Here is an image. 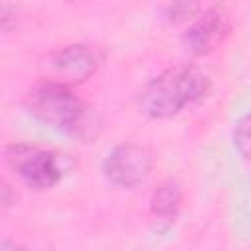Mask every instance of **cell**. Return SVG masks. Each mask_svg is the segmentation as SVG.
Instances as JSON below:
<instances>
[{
	"label": "cell",
	"instance_id": "8",
	"mask_svg": "<svg viewBox=\"0 0 251 251\" xmlns=\"http://www.w3.org/2000/svg\"><path fill=\"white\" fill-rule=\"evenodd\" d=\"M233 143L241 157L251 161V114L243 116L233 129Z\"/></svg>",
	"mask_w": 251,
	"mask_h": 251
},
{
	"label": "cell",
	"instance_id": "7",
	"mask_svg": "<svg viewBox=\"0 0 251 251\" xmlns=\"http://www.w3.org/2000/svg\"><path fill=\"white\" fill-rule=\"evenodd\" d=\"M180 198H182V192H180V184L173 178H167L159 184V188L153 192V198H151V212L155 218L159 220H165V222H171L178 208H180Z\"/></svg>",
	"mask_w": 251,
	"mask_h": 251
},
{
	"label": "cell",
	"instance_id": "2",
	"mask_svg": "<svg viewBox=\"0 0 251 251\" xmlns=\"http://www.w3.org/2000/svg\"><path fill=\"white\" fill-rule=\"evenodd\" d=\"M25 108L39 122L63 127L76 135L88 127V114L84 104L71 92L67 84L55 80H39L25 94Z\"/></svg>",
	"mask_w": 251,
	"mask_h": 251
},
{
	"label": "cell",
	"instance_id": "1",
	"mask_svg": "<svg viewBox=\"0 0 251 251\" xmlns=\"http://www.w3.org/2000/svg\"><path fill=\"white\" fill-rule=\"evenodd\" d=\"M210 76L194 65H175L157 75L139 96V106L153 118H169L208 96Z\"/></svg>",
	"mask_w": 251,
	"mask_h": 251
},
{
	"label": "cell",
	"instance_id": "6",
	"mask_svg": "<svg viewBox=\"0 0 251 251\" xmlns=\"http://www.w3.org/2000/svg\"><path fill=\"white\" fill-rule=\"evenodd\" d=\"M229 14L222 6H214L204 10L200 18L188 25V29L182 35L184 47L192 55H204L210 53L218 43L224 41V37L229 31Z\"/></svg>",
	"mask_w": 251,
	"mask_h": 251
},
{
	"label": "cell",
	"instance_id": "9",
	"mask_svg": "<svg viewBox=\"0 0 251 251\" xmlns=\"http://www.w3.org/2000/svg\"><path fill=\"white\" fill-rule=\"evenodd\" d=\"M196 10H200V4H173L169 6V18H186V16H192Z\"/></svg>",
	"mask_w": 251,
	"mask_h": 251
},
{
	"label": "cell",
	"instance_id": "5",
	"mask_svg": "<svg viewBox=\"0 0 251 251\" xmlns=\"http://www.w3.org/2000/svg\"><path fill=\"white\" fill-rule=\"evenodd\" d=\"M41 67L51 75L55 82L67 84V82H82L86 80L98 67L96 51L88 45H67L63 49L51 51L45 57V63Z\"/></svg>",
	"mask_w": 251,
	"mask_h": 251
},
{
	"label": "cell",
	"instance_id": "3",
	"mask_svg": "<svg viewBox=\"0 0 251 251\" xmlns=\"http://www.w3.org/2000/svg\"><path fill=\"white\" fill-rule=\"evenodd\" d=\"M6 159L10 167L33 188H51L61 178V167L57 155L33 145L18 143L10 145L6 151Z\"/></svg>",
	"mask_w": 251,
	"mask_h": 251
},
{
	"label": "cell",
	"instance_id": "4",
	"mask_svg": "<svg viewBox=\"0 0 251 251\" xmlns=\"http://www.w3.org/2000/svg\"><path fill=\"white\" fill-rule=\"evenodd\" d=\"M151 153L137 143H122L114 147L104 161V175L118 186L131 188L143 182L151 171Z\"/></svg>",
	"mask_w": 251,
	"mask_h": 251
},
{
	"label": "cell",
	"instance_id": "10",
	"mask_svg": "<svg viewBox=\"0 0 251 251\" xmlns=\"http://www.w3.org/2000/svg\"><path fill=\"white\" fill-rule=\"evenodd\" d=\"M2 251H25V249H22V247H18V245H14V243H10V241H4Z\"/></svg>",
	"mask_w": 251,
	"mask_h": 251
}]
</instances>
